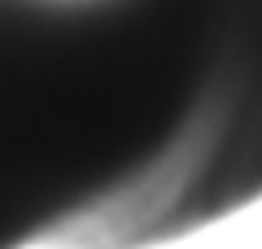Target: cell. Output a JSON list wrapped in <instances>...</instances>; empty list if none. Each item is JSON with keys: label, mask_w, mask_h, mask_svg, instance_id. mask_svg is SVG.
<instances>
[{"label": "cell", "mask_w": 262, "mask_h": 249, "mask_svg": "<svg viewBox=\"0 0 262 249\" xmlns=\"http://www.w3.org/2000/svg\"><path fill=\"white\" fill-rule=\"evenodd\" d=\"M262 0H0V249L86 237L201 139Z\"/></svg>", "instance_id": "cell-1"}, {"label": "cell", "mask_w": 262, "mask_h": 249, "mask_svg": "<svg viewBox=\"0 0 262 249\" xmlns=\"http://www.w3.org/2000/svg\"><path fill=\"white\" fill-rule=\"evenodd\" d=\"M262 200V29L258 41L213 114L201 139L180 163L156 180L127 208L106 216L90 237V249H147L176 237H192Z\"/></svg>", "instance_id": "cell-2"}]
</instances>
